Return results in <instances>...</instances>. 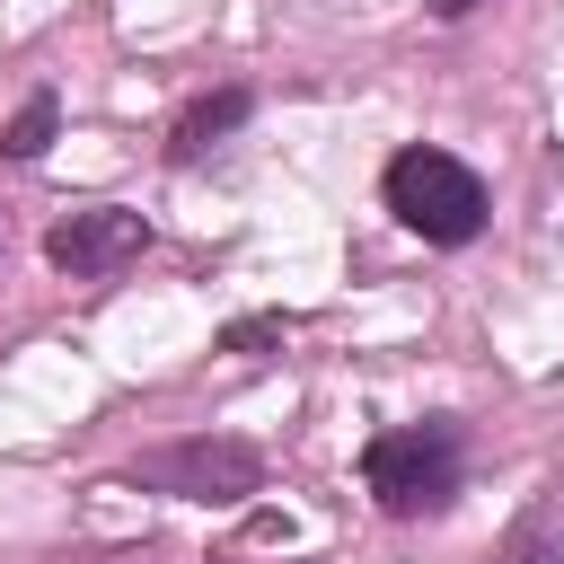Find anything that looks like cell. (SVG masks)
I'll list each match as a JSON object with an SVG mask.
<instances>
[{
    "mask_svg": "<svg viewBox=\"0 0 564 564\" xmlns=\"http://www.w3.org/2000/svg\"><path fill=\"white\" fill-rule=\"evenodd\" d=\"M379 194H388V212L414 229V238H432V247H467L476 229H485V185H476V167L467 159H449V150H397L388 159V176H379Z\"/></svg>",
    "mask_w": 564,
    "mask_h": 564,
    "instance_id": "obj_1",
    "label": "cell"
},
{
    "mask_svg": "<svg viewBox=\"0 0 564 564\" xmlns=\"http://www.w3.org/2000/svg\"><path fill=\"white\" fill-rule=\"evenodd\" d=\"M458 423H397V432H379L370 449H361V485L379 494V511H397V520H423V511H441L449 494H458Z\"/></svg>",
    "mask_w": 564,
    "mask_h": 564,
    "instance_id": "obj_2",
    "label": "cell"
},
{
    "mask_svg": "<svg viewBox=\"0 0 564 564\" xmlns=\"http://www.w3.org/2000/svg\"><path fill=\"white\" fill-rule=\"evenodd\" d=\"M132 485L141 494H176V502H238L264 485V458L229 432H203V441H167V449H141L132 458Z\"/></svg>",
    "mask_w": 564,
    "mask_h": 564,
    "instance_id": "obj_3",
    "label": "cell"
},
{
    "mask_svg": "<svg viewBox=\"0 0 564 564\" xmlns=\"http://www.w3.org/2000/svg\"><path fill=\"white\" fill-rule=\"evenodd\" d=\"M141 247H150V220H141V212H123V203L70 212V220L44 238V256H53L62 273H115V264H132Z\"/></svg>",
    "mask_w": 564,
    "mask_h": 564,
    "instance_id": "obj_4",
    "label": "cell"
},
{
    "mask_svg": "<svg viewBox=\"0 0 564 564\" xmlns=\"http://www.w3.org/2000/svg\"><path fill=\"white\" fill-rule=\"evenodd\" d=\"M485 564H564V476H546V485L511 511V529L494 538Z\"/></svg>",
    "mask_w": 564,
    "mask_h": 564,
    "instance_id": "obj_5",
    "label": "cell"
},
{
    "mask_svg": "<svg viewBox=\"0 0 564 564\" xmlns=\"http://www.w3.org/2000/svg\"><path fill=\"white\" fill-rule=\"evenodd\" d=\"M247 123V88H220V97H194L185 106V123H176V159H203L220 132H238Z\"/></svg>",
    "mask_w": 564,
    "mask_h": 564,
    "instance_id": "obj_6",
    "label": "cell"
},
{
    "mask_svg": "<svg viewBox=\"0 0 564 564\" xmlns=\"http://www.w3.org/2000/svg\"><path fill=\"white\" fill-rule=\"evenodd\" d=\"M53 123H62V106H53V88H35V97L9 115V132H0V159H44Z\"/></svg>",
    "mask_w": 564,
    "mask_h": 564,
    "instance_id": "obj_7",
    "label": "cell"
},
{
    "mask_svg": "<svg viewBox=\"0 0 564 564\" xmlns=\"http://www.w3.org/2000/svg\"><path fill=\"white\" fill-rule=\"evenodd\" d=\"M273 335H282V317H238V326H229V352H247V344H273Z\"/></svg>",
    "mask_w": 564,
    "mask_h": 564,
    "instance_id": "obj_8",
    "label": "cell"
},
{
    "mask_svg": "<svg viewBox=\"0 0 564 564\" xmlns=\"http://www.w3.org/2000/svg\"><path fill=\"white\" fill-rule=\"evenodd\" d=\"M467 9H485V0H432V18H467Z\"/></svg>",
    "mask_w": 564,
    "mask_h": 564,
    "instance_id": "obj_9",
    "label": "cell"
}]
</instances>
